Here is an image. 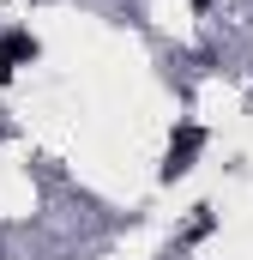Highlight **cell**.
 Returning <instances> with one entry per match:
<instances>
[{"mask_svg": "<svg viewBox=\"0 0 253 260\" xmlns=\"http://www.w3.org/2000/svg\"><path fill=\"white\" fill-rule=\"evenodd\" d=\"M199 127H181V139H169V157H163V182H175V176H187L193 170V151H199Z\"/></svg>", "mask_w": 253, "mask_h": 260, "instance_id": "1", "label": "cell"}, {"mask_svg": "<svg viewBox=\"0 0 253 260\" xmlns=\"http://www.w3.org/2000/svg\"><path fill=\"white\" fill-rule=\"evenodd\" d=\"M0 61H6V67H18V61H36V37H24V30L0 37Z\"/></svg>", "mask_w": 253, "mask_h": 260, "instance_id": "2", "label": "cell"}]
</instances>
